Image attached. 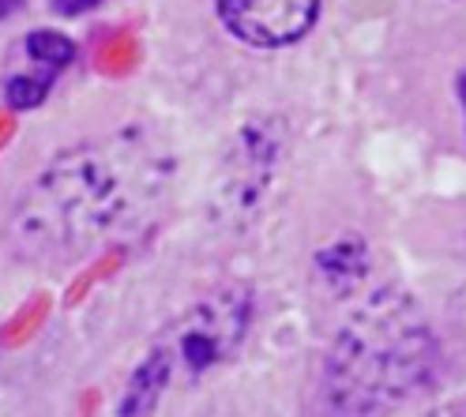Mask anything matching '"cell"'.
<instances>
[{"label": "cell", "mask_w": 466, "mask_h": 417, "mask_svg": "<svg viewBox=\"0 0 466 417\" xmlns=\"http://www.w3.org/2000/svg\"><path fill=\"white\" fill-rule=\"evenodd\" d=\"M53 79H56V72H49V68H42L38 76H31V72H26V76H12L5 98H8L12 109H35V106L46 102Z\"/></svg>", "instance_id": "52a82bcc"}, {"label": "cell", "mask_w": 466, "mask_h": 417, "mask_svg": "<svg viewBox=\"0 0 466 417\" xmlns=\"http://www.w3.org/2000/svg\"><path fill=\"white\" fill-rule=\"evenodd\" d=\"M436 376V339L414 297L380 290L346 320L328 365L324 392L335 410L369 413L414 399Z\"/></svg>", "instance_id": "7a4b0ae2"}, {"label": "cell", "mask_w": 466, "mask_h": 417, "mask_svg": "<svg viewBox=\"0 0 466 417\" xmlns=\"http://www.w3.org/2000/svg\"><path fill=\"white\" fill-rule=\"evenodd\" d=\"M226 31L256 49L301 42L319 15V0H215Z\"/></svg>", "instance_id": "277c9868"}, {"label": "cell", "mask_w": 466, "mask_h": 417, "mask_svg": "<svg viewBox=\"0 0 466 417\" xmlns=\"http://www.w3.org/2000/svg\"><path fill=\"white\" fill-rule=\"evenodd\" d=\"M459 106H462V117H466V72L459 76Z\"/></svg>", "instance_id": "7c38bea8"}, {"label": "cell", "mask_w": 466, "mask_h": 417, "mask_svg": "<svg viewBox=\"0 0 466 417\" xmlns=\"http://www.w3.org/2000/svg\"><path fill=\"white\" fill-rule=\"evenodd\" d=\"M102 0H53V12L56 15H83V12H91L98 8Z\"/></svg>", "instance_id": "9c48e42d"}, {"label": "cell", "mask_w": 466, "mask_h": 417, "mask_svg": "<svg viewBox=\"0 0 466 417\" xmlns=\"http://www.w3.org/2000/svg\"><path fill=\"white\" fill-rule=\"evenodd\" d=\"M26 5V0H0V19H8V15H15L19 8Z\"/></svg>", "instance_id": "30bf717a"}, {"label": "cell", "mask_w": 466, "mask_h": 417, "mask_svg": "<svg viewBox=\"0 0 466 417\" xmlns=\"http://www.w3.org/2000/svg\"><path fill=\"white\" fill-rule=\"evenodd\" d=\"M8 136H12V117H0V147L8 143Z\"/></svg>", "instance_id": "8fae6325"}, {"label": "cell", "mask_w": 466, "mask_h": 417, "mask_svg": "<svg viewBox=\"0 0 466 417\" xmlns=\"http://www.w3.org/2000/svg\"><path fill=\"white\" fill-rule=\"evenodd\" d=\"M42 305H46V301L38 297V301H35V312H31V309H23V312H19V320H15V323H8V331H5V342H19V339H23V331H26V327H35V323H38V316H42Z\"/></svg>", "instance_id": "ba28073f"}, {"label": "cell", "mask_w": 466, "mask_h": 417, "mask_svg": "<svg viewBox=\"0 0 466 417\" xmlns=\"http://www.w3.org/2000/svg\"><path fill=\"white\" fill-rule=\"evenodd\" d=\"M26 53H31V61H35V65L61 72V68L72 65L76 46H72L65 35H56V31H35L31 38H26Z\"/></svg>", "instance_id": "8992f818"}, {"label": "cell", "mask_w": 466, "mask_h": 417, "mask_svg": "<svg viewBox=\"0 0 466 417\" xmlns=\"http://www.w3.org/2000/svg\"><path fill=\"white\" fill-rule=\"evenodd\" d=\"M312 267H316V279L331 293H350L369 271V249L361 237H339V241L316 249Z\"/></svg>", "instance_id": "5b68a950"}, {"label": "cell", "mask_w": 466, "mask_h": 417, "mask_svg": "<svg viewBox=\"0 0 466 417\" xmlns=\"http://www.w3.org/2000/svg\"><path fill=\"white\" fill-rule=\"evenodd\" d=\"M252 323V293L245 286H218L215 293L173 320L151 353L139 361L121 399V413H151L166 387L192 383L222 369L241 350Z\"/></svg>", "instance_id": "3957f363"}, {"label": "cell", "mask_w": 466, "mask_h": 417, "mask_svg": "<svg viewBox=\"0 0 466 417\" xmlns=\"http://www.w3.org/2000/svg\"><path fill=\"white\" fill-rule=\"evenodd\" d=\"M169 177V151L143 128L79 143L53 158L15 203L8 222L12 252L42 267L72 263L151 211Z\"/></svg>", "instance_id": "6da1fadb"}]
</instances>
